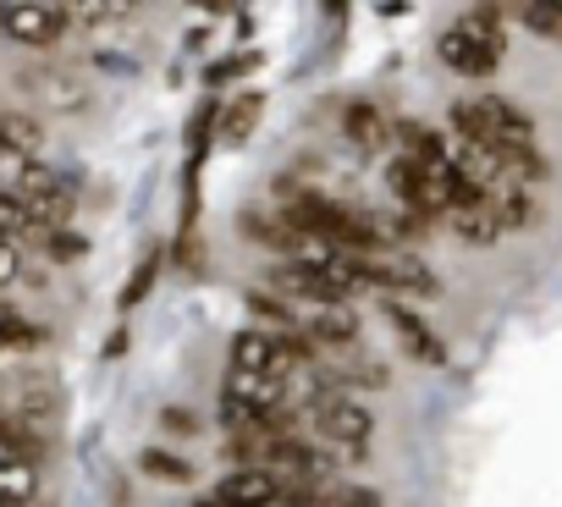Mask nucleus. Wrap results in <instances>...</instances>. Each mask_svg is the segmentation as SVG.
I'll use <instances>...</instances> for the list:
<instances>
[{"mask_svg":"<svg viewBox=\"0 0 562 507\" xmlns=\"http://www.w3.org/2000/svg\"><path fill=\"white\" fill-rule=\"evenodd\" d=\"M359 266V282L364 288H381V293H414V298H436V277L419 254L408 248H370V254H348Z\"/></svg>","mask_w":562,"mask_h":507,"instance_id":"obj_1","label":"nucleus"},{"mask_svg":"<svg viewBox=\"0 0 562 507\" xmlns=\"http://www.w3.org/2000/svg\"><path fill=\"white\" fill-rule=\"evenodd\" d=\"M0 34L18 40V45H56L67 34V12L61 7H7Z\"/></svg>","mask_w":562,"mask_h":507,"instance_id":"obj_2","label":"nucleus"},{"mask_svg":"<svg viewBox=\"0 0 562 507\" xmlns=\"http://www.w3.org/2000/svg\"><path fill=\"white\" fill-rule=\"evenodd\" d=\"M315 425H321L331 441H342V447H364V441H370V414H364L353 397H342V392H326V397H321Z\"/></svg>","mask_w":562,"mask_h":507,"instance_id":"obj_3","label":"nucleus"},{"mask_svg":"<svg viewBox=\"0 0 562 507\" xmlns=\"http://www.w3.org/2000/svg\"><path fill=\"white\" fill-rule=\"evenodd\" d=\"M441 61H447L452 72H463V78H485V72H496L502 45H485V40H474V34H463V29H447V34H441Z\"/></svg>","mask_w":562,"mask_h":507,"instance_id":"obj_4","label":"nucleus"},{"mask_svg":"<svg viewBox=\"0 0 562 507\" xmlns=\"http://www.w3.org/2000/svg\"><path fill=\"white\" fill-rule=\"evenodd\" d=\"M276 491H281L276 474H265V469H232V474L215 485L210 502H221V507H270Z\"/></svg>","mask_w":562,"mask_h":507,"instance_id":"obj_5","label":"nucleus"},{"mask_svg":"<svg viewBox=\"0 0 562 507\" xmlns=\"http://www.w3.org/2000/svg\"><path fill=\"white\" fill-rule=\"evenodd\" d=\"M226 397L243 403L254 419H265V414H276L281 397H288V381H276V375H232L226 381Z\"/></svg>","mask_w":562,"mask_h":507,"instance_id":"obj_6","label":"nucleus"},{"mask_svg":"<svg viewBox=\"0 0 562 507\" xmlns=\"http://www.w3.org/2000/svg\"><path fill=\"white\" fill-rule=\"evenodd\" d=\"M0 403H12L23 419H50L56 414V386L45 381V375H18L7 392H0ZM18 419V425H23Z\"/></svg>","mask_w":562,"mask_h":507,"instance_id":"obj_7","label":"nucleus"},{"mask_svg":"<svg viewBox=\"0 0 562 507\" xmlns=\"http://www.w3.org/2000/svg\"><path fill=\"white\" fill-rule=\"evenodd\" d=\"M342 133H348V138L364 149V155H381V149H386V133H392V122H386L375 105H364V100H359V105H348V111H342Z\"/></svg>","mask_w":562,"mask_h":507,"instance_id":"obj_8","label":"nucleus"},{"mask_svg":"<svg viewBox=\"0 0 562 507\" xmlns=\"http://www.w3.org/2000/svg\"><path fill=\"white\" fill-rule=\"evenodd\" d=\"M381 309H386V320L403 331V342H408V353H414V359H425V364H441V359H447V348H441V342H436V337H430V331H425V326L397 304V298H381Z\"/></svg>","mask_w":562,"mask_h":507,"instance_id":"obj_9","label":"nucleus"},{"mask_svg":"<svg viewBox=\"0 0 562 507\" xmlns=\"http://www.w3.org/2000/svg\"><path fill=\"white\" fill-rule=\"evenodd\" d=\"M276 288L288 293V298H315V304H342V293L321 277V271H310V266H281L276 271Z\"/></svg>","mask_w":562,"mask_h":507,"instance_id":"obj_10","label":"nucleus"},{"mask_svg":"<svg viewBox=\"0 0 562 507\" xmlns=\"http://www.w3.org/2000/svg\"><path fill=\"white\" fill-rule=\"evenodd\" d=\"M447 221H452V232L463 237V243H496L502 237V226H496V210H491V199L485 204H458V210H447Z\"/></svg>","mask_w":562,"mask_h":507,"instance_id":"obj_11","label":"nucleus"},{"mask_svg":"<svg viewBox=\"0 0 562 507\" xmlns=\"http://www.w3.org/2000/svg\"><path fill=\"white\" fill-rule=\"evenodd\" d=\"M34 491H40V469L29 458L0 463V507H23V502H34Z\"/></svg>","mask_w":562,"mask_h":507,"instance_id":"obj_12","label":"nucleus"},{"mask_svg":"<svg viewBox=\"0 0 562 507\" xmlns=\"http://www.w3.org/2000/svg\"><path fill=\"white\" fill-rule=\"evenodd\" d=\"M310 337H321V342H331V348H348V342L359 337V315H353L348 304H326V309L315 315Z\"/></svg>","mask_w":562,"mask_h":507,"instance_id":"obj_13","label":"nucleus"},{"mask_svg":"<svg viewBox=\"0 0 562 507\" xmlns=\"http://www.w3.org/2000/svg\"><path fill=\"white\" fill-rule=\"evenodd\" d=\"M61 193H67V182H61L50 166H40V160H23V171H18V199H23V204L61 199Z\"/></svg>","mask_w":562,"mask_h":507,"instance_id":"obj_14","label":"nucleus"},{"mask_svg":"<svg viewBox=\"0 0 562 507\" xmlns=\"http://www.w3.org/2000/svg\"><path fill=\"white\" fill-rule=\"evenodd\" d=\"M40 138H45V133H40V122H34V116H0V144H7L18 160H23V155H34V149H40Z\"/></svg>","mask_w":562,"mask_h":507,"instance_id":"obj_15","label":"nucleus"},{"mask_svg":"<svg viewBox=\"0 0 562 507\" xmlns=\"http://www.w3.org/2000/svg\"><path fill=\"white\" fill-rule=\"evenodd\" d=\"M254 122H259V94H243V100L226 111V122H221V138H226V144H243V138L254 133Z\"/></svg>","mask_w":562,"mask_h":507,"instance_id":"obj_16","label":"nucleus"},{"mask_svg":"<svg viewBox=\"0 0 562 507\" xmlns=\"http://www.w3.org/2000/svg\"><path fill=\"white\" fill-rule=\"evenodd\" d=\"M491 210H496V226H502V232L535 221V199H529V193H502V199H491Z\"/></svg>","mask_w":562,"mask_h":507,"instance_id":"obj_17","label":"nucleus"},{"mask_svg":"<svg viewBox=\"0 0 562 507\" xmlns=\"http://www.w3.org/2000/svg\"><path fill=\"white\" fill-rule=\"evenodd\" d=\"M138 463H144V474H149V480H171V485H182V480L193 474V469H188L177 452H160V447H149Z\"/></svg>","mask_w":562,"mask_h":507,"instance_id":"obj_18","label":"nucleus"},{"mask_svg":"<svg viewBox=\"0 0 562 507\" xmlns=\"http://www.w3.org/2000/svg\"><path fill=\"white\" fill-rule=\"evenodd\" d=\"M386 182H392V193L414 210V193H419V166L408 160V155H397V160H386Z\"/></svg>","mask_w":562,"mask_h":507,"instance_id":"obj_19","label":"nucleus"},{"mask_svg":"<svg viewBox=\"0 0 562 507\" xmlns=\"http://www.w3.org/2000/svg\"><path fill=\"white\" fill-rule=\"evenodd\" d=\"M518 23L529 34H540V40H557L562 34V12H551V7H518Z\"/></svg>","mask_w":562,"mask_h":507,"instance_id":"obj_20","label":"nucleus"},{"mask_svg":"<svg viewBox=\"0 0 562 507\" xmlns=\"http://www.w3.org/2000/svg\"><path fill=\"white\" fill-rule=\"evenodd\" d=\"M18 232H29V210L18 193H0V237H18Z\"/></svg>","mask_w":562,"mask_h":507,"instance_id":"obj_21","label":"nucleus"},{"mask_svg":"<svg viewBox=\"0 0 562 507\" xmlns=\"http://www.w3.org/2000/svg\"><path fill=\"white\" fill-rule=\"evenodd\" d=\"M458 29H463V34H474V40H485V45H502V29H496V12H491V7L469 12Z\"/></svg>","mask_w":562,"mask_h":507,"instance_id":"obj_22","label":"nucleus"},{"mask_svg":"<svg viewBox=\"0 0 562 507\" xmlns=\"http://www.w3.org/2000/svg\"><path fill=\"white\" fill-rule=\"evenodd\" d=\"M155 266H160V254H149V260L133 271V282H127V293H122V304H138L144 293H149V282H155Z\"/></svg>","mask_w":562,"mask_h":507,"instance_id":"obj_23","label":"nucleus"},{"mask_svg":"<svg viewBox=\"0 0 562 507\" xmlns=\"http://www.w3.org/2000/svg\"><path fill=\"white\" fill-rule=\"evenodd\" d=\"M83 248H89L83 237H72V232H50V260H61V266H67V260H78Z\"/></svg>","mask_w":562,"mask_h":507,"instance_id":"obj_24","label":"nucleus"},{"mask_svg":"<svg viewBox=\"0 0 562 507\" xmlns=\"http://www.w3.org/2000/svg\"><path fill=\"white\" fill-rule=\"evenodd\" d=\"M18 266H23V260H18V248H12V237H0V288H7V282L18 277Z\"/></svg>","mask_w":562,"mask_h":507,"instance_id":"obj_25","label":"nucleus"},{"mask_svg":"<svg viewBox=\"0 0 562 507\" xmlns=\"http://www.w3.org/2000/svg\"><path fill=\"white\" fill-rule=\"evenodd\" d=\"M160 425H166V430H177V436H188V430H199L188 408H166V414H160Z\"/></svg>","mask_w":562,"mask_h":507,"instance_id":"obj_26","label":"nucleus"},{"mask_svg":"<svg viewBox=\"0 0 562 507\" xmlns=\"http://www.w3.org/2000/svg\"><path fill=\"white\" fill-rule=\"evenodd\" d=\"M12 160H18V155H12V149H7V144H0V166H12Z\"/></svg>","mask_w":562,"mask_h":507,"instance_id":"obj_27","label":"nucleus"},{"mask_svg":"<svg viewBox=\"0 0 562 507\" xmlns=\"http://www.w3.org/2000/svg\"><path fill=\"white\" fill-rule=\"evenodd\" d=\"M7 320H12V309H7V304H0V326H7Z\"/></svg>","mask_w":562,"mask_h":507,"instance_id":"obj_28","label":"nucleus"},{"mask_svg":"<svg viewBox=\"0 0 562 507\" xmlns=\"http://www.w3.org/2000/svg\"><path fill=\"white\" fill-rule=\"evenodd\" d=\"M353 507H375V502H370V496H364V502H353Z\"/></svg>","mask_w":562,"mask_h":507,"instance_id":"obj_29","label":"nucleus"},{"mask_svg":"<svg viewBox=\"0 0 562 507\" xmlns=\"http://www.w3.org/2000/svg\"><path fill=\"white\" fill-rule=\"evenodd\" d=\"M0 23H7V7H0Z\"/></svg>","mask_w":562,"mask_h":507,"instance_id":"obj_30","label":"nucleus"}]
</instances>
